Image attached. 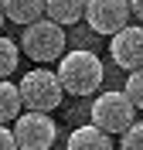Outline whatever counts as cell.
Instances as JSON below:
<instances>
[{
  "mask_svg": "<svg viewBox=\"0 0 143 150\" xmlns=\"http://www.w3.org/2000/svg\"><path fill=\"white\" fill-rule=\"evenodd\" d=\"M102 62L95 51L89 48H75V51H68L61 62H58V82L61 89L72 96H92L99 85H102Z\"/></svg>",
  "mask_w": 143,
  "mask_h": 150,
  "instance_id": "cell-1",
  "label": "cell"
},
{
  "mask_svg": "<svg viewBox=\"0 0 143 150\" xmlns=\"http://www.w3.org/2000/svg\"><path fill=\"white\" fill-rule=\"evenodd\" d=\"M92 126H99L102 133H126L136 126V106L123 89H109L99 92V99L92 103Z\"/></svg>",
  "mask_w": 143,
  "mask_h": 150,
  "instance_id": "cell-2",
  "label": "cell"
},
{
  "mask_svg": "<svg viewBox=\"0 0 143 150\" xmlns=\"http://www.w3.org/2000/svg\"><path fill=\"white\" fill-rule=\"evenodd\" d=\"M17 89H20V103L27 106V112H51L65 99L58 72H51V68H31V72H24Z\"/></svg>",
  "mask_w": 143,
  "mask_h": 150,
  "instance_id": "cell-3",
  "label": "cell"
},
{
  "mask_svg": "<svg viewBox=\"0 0 143 150\" xmlns=\"http://www.w3.org/2000/svg\"><path fill=\"white\" fill-rule=\"evenodd\" d=\"M20 51L31 58V62H58V58H65V28H58L51 21H38V24H31L24 28L20 34Z\"/></svg>",
  "mask_w": 143,
  "mask_h": 150,
  "instance_id": "cell-4",
  "label": "cell"
},
{
  "mask_svg": "<svg viewBox=\"0 0 143 150\" xmlns=\"http://www.w3.org/2000/svg\"><path fill=\"white\" fill-rule=\"evenodd\" d=\"M130 17H133V4L126 0H92L85 7V21L95 34H119V31L130 28Z\"/></svg>",
  "mask_w": 143,
  "mask_h": 150,
  "instance_id": "cell-5",
  "label": "cell"
},
{
  "mask_svg": "<svg viewBox=\"0 0 143 150\" xmlns=\"http://www.w3.org/2000/svg\"><path fill=\"white\" fill-rule=\"evenodd\" d=\"M14 137H17L20 150H51V143L58 137V126L48 112H24L14 123Z\"/></svg>",
  "mask_w": 143,
  "mask_h": 150,
  "instance_id": "cell-6",
  "label": "cell"
},
{
  "mask_svg": "<svg viewBox=\"0 0 143 150\" xmlns=\"http://www.w3.org/2000/svg\"><path fill=\"white\" fill-rule=\"evenodd\" d=\"M109 55H113V62L123 72H143V28L140 24H130L126 31H119V34L109 41Z\"/></svg>",
  "mask_w": 143,
  "mask_h": 150,
  "instance_id": "cell-7",
  "label": "cell"
},
{
  "mask_svg": "<svg viewBox=\"0 0 143 150\" xmlns=\"http://www.w3.org/2000/svg\"><path fill=\"white\" fill-rule=\"evenodd\" d=\"M4 14H7V21L20 24V28H31V24H38V21L48 17V4L44 0H7Z\"/></svg>",
  "mask_w": 143,
  "mask_h": 150,
  "instance_id": "cell-8",
  "label": "cell"
},
{
  "mask_svg": "<svg viewBox=\"0 0 143 150\" xmlns=\"http://www.w3.org/2000/svg\"><path fill=\"white\" fill-rule=\"evenodd\" d=\"M68 150H113V140H109V133H102L99 126H78L72 130L68 137Z\"/></svg>",
  "mask_w": 143,
  "mask_h": 150,
  "instance_id": "cell-9",
  "label": "cell"
},
{
  "mask_svg": "<svg viewBox=\"0 0 143 150\" xmlns=\"http://www.w3.org/2000/svg\"><path fill=\"white\" fill-rule=\"evenodd\" d=\"M89 4H78V0H48V21L58 24V28H68V24H78L85 17Z\"/></svg>",
  "mask_w": 143,
  "mask_h": 150,
  "instance_id": "cell-10",
  "label": "cell"
},
{
  "mask_svg": "<svg viewBox=\"0 0 143 150\" xmlns=\"http://www.w3.org/2000/svg\"><path fill=\"white\" fill-rule=\"evenodd\" d=\"M20 89L14 82H0V126L7 123H17L24 112H20Z\"/></svg>",
  "mask_w": 143,
  "mask_h": 150,
  "instance_id": "cell-11",
  "label": "cell"
},
{
  "mask_svg": "<svg viewBox=\"0 0 143 150\" xmlns=\"http://www.w3.org/2000/svg\"><path fill=\"white\" fill-rule=\"evenodd\" d=\"M14 68H17V45L0 34V82H7L14 75Z\"/></svg>",
  "mask_w": 143,
  "mask_h": 150,
  "instance_id": "cell-12",
  "label": "cell"
},
{
  "mask_svg": "<svg viewBox=\"0 0 143 150\" xmlns=\"http://www.w3.org/2000/svg\"><path fill=\"white\" fill-rule=\"evenodd\" d=\"M126 96L133 99L136 109H143V72H133L130 79H126Z\"/></svg>",
  "mask_w": 143,
  "mask_h": 150,
  "instance_id": "cell-13",
  "label": "cell"
},
{
  "mask_svg": "<svg viewBox=\"0 0 143 150\" xmlns=\"http://www.w3.org/2000/svg\"><path fill=\"white\" fill-rule=\"evenodd\" d=\"M119 147H123V150H143V123H136L133 130H126V133H123Z\"/></svg>",
  "mask_w": 143,
  "mask_h": 150,
  "instance_id": "cell-14",
  "label": "cell"
},
{
  "mask_svg": "<svg viewBox=\"0 0 143 150\" xmlns=\"http://www.w3.org/2000/svg\"><path fill=\"white\" fill-rule=\"evenodd\" d=\"M0 150H17V137L7 126H0Z\"/></svg>",
  "mask_w": 143,
  "mask_h": 150,
  "instance_id": "cell-15",
  "label": "cell"
},
{
  "mask_svg": "<svg viewBox=\"0 0 143 150\" xmlns=\"http://www.w3.org/2000/svg\"><path fill=\"white\" fill-rule=\"evenodd\" d=\"M133 17L143 24V0H133Z\"/></svg>",
  "mask_w": 143,
  "mask_h": 150,
  "instance_id": "cell-16",
  "label": "cell"
},
{
  "mask_svg": "<svg viewBox=\"0 0 143 150\" xmlns=\"http://www.w3.org/2000/svg\"><path fill=\"white\" fill-rule=\"evenodd\" d=\"M4 21H7V14H4V4H0V28H4Z\"/></svg>",
  "mask_w": 143,
  "mask_h": 150,
  "instance_id": "cell-17",
  "label": "cell"
}]
</instances>
